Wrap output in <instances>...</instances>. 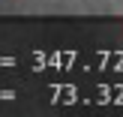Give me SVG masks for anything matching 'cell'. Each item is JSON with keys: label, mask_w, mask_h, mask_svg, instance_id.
<instances>
[]
</instances>
